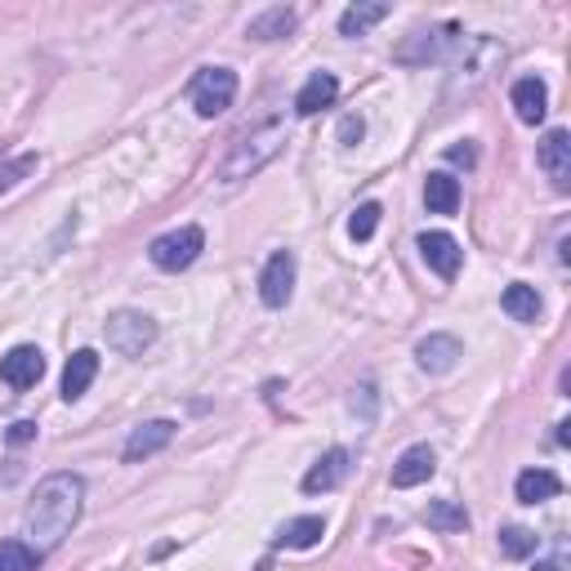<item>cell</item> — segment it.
I'll use <instances>...</instances> for the list:
<instances>
[{"instance_id": "1", "label": "cell", "mask_w": 571, "mask_h": 571, "mask_svg": "<svg viewBox=\"0 0 571 571\" xmlns=\"http://www.w3.org/2000/svg\"><path fill=\"white\" fill-rule=\"evenodd\" d=\"M81 509H85V478L81 474H49L32 504H27V536L36 553L59 549L72 527L81 523Z\"/></svg>"}, {"instance_id": "2", "label": "cell", "mask_w": 571, "mask_h": 571, "mask_svg": "<svg viewBox=\"0 0 571 571\" xmlns=\"http://www.w3.org/2000/svg\"><path fill=\"white\" fill-rule=\"evenodd\" d=\"M286 143V126L281 121H268V126H255V130H242L233 143H228V156L219 161V179L223 184H242L281 152Z\"/></svg>"}, {"instance_id": "3", "label": "cell", "mask_w": 571, "mask_h": 571, "mask_svg": "<svg viewBox=\"0 0 571 571\" xmlns=\"http://www.w3.org/2000/svg\"><path fill=\"white\" fill-rule=\"evenodd\" d=\"M504 63V45H496L491 36H469L465 40V59L455 63V72H451V81H446V98H474L487 81H491V72Z\"/></svg>"}, {"instance_id": "4", "label": "cell", "mask_w": 571, "mask_h": 571, "mask_svg": "<svg viewBox=\"0 0 571 571\" xmlns=\"http://www.w3.org/2000/svg\"><path fill=\"white\" fill-rule=\"evenodd\" d=\"M103 335H107V349H117L121 358H143L156 345V322L139 308H121L107 317Z\"/></svg>"}, {"instance_id": "5", "label": "cell", "mask_w": 571, "mask_h": 571, "mask_svg": "<svg viewBox=\"0 0 571 571\" xmlns=\"http://www.w3.org/2000/svg\"><path fill=\"white\" fill-rule=\"evenodd\" d=\"M237 98V72L233 68H201L193 77V107H197V117L214 121L223 117L228 107H233Z\"/></svg>"}, {"instance_id": "6", "label": "cell", "mask_w": 571, "mask_h": 571, "mask_svg": "<svg viewBox=\"0 0 571 571\" xmlns=\"http://www.w3.org/2000/svg\"><path fill=\"white\" fill-rule=\"evenodd\" d=\"M201 250H206V233H201L197 223L175 228V233H161V237L148 246V255H152V264H156L161 272H184V268H193Z\"/></svg>"}, {"instance_id": "7", "label": "cell", "mask_w": 571, "mask_h": 571, "mask_svg": "<svg viewBox=\"0 0 571 571\" xmlns=\"http://www.w3.org/2000/svg\"><path fill=\"white\" fill-rule=\"evenodd\" d=\"M291 295H295V255L277 250L264 264V272H259V300L268 308H286V304H291Z\"/></svg>"}, {"instance_id": "8", "label": "cell", "mask_w": 571, "mask_h": 571, "mask_svg": "<svg viewBox=\"0 0 571 571\" xmlns=\"http://www.w3.org/2000/svg\"><path fill=\"white\" fill-rule=\"evenodd\" d=\"M40 375H45V353L36 345H19V349H10L5 358H0V380H5L10 388H19V393L36 388Z\"/></svg>"}, {"instance_id": "9", "label": "cell", "mask_w": 571, "mask_h": 571, "mask_svg": "<svg viewBox=\"0 0 571 571\" xmlns=\"http://www.w3.org/2000/svg\"><path fill=\"white\" fill-rule=\"evenodd\" d=\"M455 40V23H442V27H429V32H416L407 45H397V63H429V59H442L446 45Z\"/></svg>"}, {"instance_id": "10", "label": "cell", "mask_w": 571, "mask_h": 571, "mask_svg": "<svg viewBox=\"0 0 571 571\" xmlns=\"http://www.w3.org/2000/svg\"><path fill=\"white\" fill-rule=\"evenodd\" d=\"M461 358H465L461 339L446 335V330H438V335H429V339H420V345H416V362H420V371H429V375L455 371V362H461Z\"/></svg>"}, {"instance_id": "11", "label": "cell", "mask_w": 571, "mask_h": 571, "mask_svg": "<svg viewBox=\"0 0 571 571\" xmlns=\"http://www.w3.org/2000/svg\"><path fill=\"white\" fill-rule=\"evenodd\" d=\"M175 433H179V424L175 420H148V424H139L130 438H126V461L130 465H139V461H148V455H156V451H165L170 442H175Z\"/></svg>"}, {"instance_id": "12", "label": "cell", "mask_w": 571, "mask_h": 571, "mask_svg": "<svg viewBox=\"0 0 571 571\" xmlns=\"http://www.w3.org/2000/svg\"><path fill=\"white\" fill-rule=\"evenodd\" d=\"M540 170L553 179V188L558 193H567L571 188V135L567 130H549L545 139H540Z\"/></svg>"}, {"instance_id": "13", "label": "cell", "mask_w": 571, "mask_h": 571, "mask_svg": "<svg viewBox=\"0 0 571 571\" xmlns=\"http://www.w3.org/2000/svg\"><path fill=\"white\" fill-rule=\"evenodd\" d=\"M433 469H438V455H433V446L416 442V446H407L403 455H397V465H393V487H397V491H411V487L429 482V478H433Z\"/></svg>"}, {"instance_id": "14", "label": "cell", "mask_w": 571, "mask_h": 571, "mask_svg": "<svg viewBox=\"0 0 571 571\" xmlns=\"http://www.w3.org/2000/svg\"><path fill=\"white\" fill-rule=\"evenodd\" d=\"M420 255H424V264L442 281H451L455 272H461V264H465V250H461V242H455L451 233H424L420 237Z\"/></svg>"}, {"instance_id": "15", "label": "cell", "mask_w": 571, "mask_h": 571, "mask_svg": "<svg viewBox=\"0 0 571 571\" xmlns=\"http://www.w3.org/2000/svg\"><path fill=\"white\" fill-rule=\"evenodd\" d=\"M349 461H353V455H349L345 446H335V451H326L322 461H317V465H313V469L304 474V491H308V496H317V491H335L339 482L349 478V469H353Z\"/></svg>"}, {"instance_id": "16", "label": "cell", "mask_w": 571, "mask_h": 571, "mask_svg": "<svg viewBox=\"0 0 571 571\" xmlns=\"http://www.w3.org/2000/svg\"><path fill=\"white\" fill-rule=\"evenodd\" d=\"M513 112H518L523 126H540L549 112V85L540 77H523L513 81Z\"/></svg>"}, {"instance_id": "17", "label": "cell", "mask_w": 571, "mask_h": 571, "mask_svg": "<svg viewBox=\"0 0 571 571\" xmlns=\"http://www.w3.org/2000/svg\"><path fill=\"white\" fill-rule=\"evenodd\" d=\"M335 94H339V81H335L330 72H313V77L304 81V90L295 94V112H300V117H317L322 107L335 103Z\"/></svg>"}, {"instance_id": "18", "label": "cell", "mask_w": 571, "mask_h": 571, "mask_svg": "<svg viewBox=\"0 0 571 571\" xmlns=\"http://www.w3.org/2000/svg\"><path fill=\"white\" fill-rule=\"evenodd\" d=\"M98 375V353L94 349H81L68 358V371H63V403H77V397H85V388L94 384Z\"/></svg>"}, {"instance_id": "19", "label": "cell", "mask_w": 571, "mask_h": 571, "mask_svg": "<svg viewBox=\"0 0 571 571\" xmlns=\"http://www.w3.org/2000/svg\"><path fill=\"white\" fill-rule=\"evenodd\" d=\"M384 19H388V5H380V0H358V5L339 14V36H366Z\"/></svg>"}, {"instance_id": "20", "label": "cell", "mask_w": 571, "mask_h": 571, "mask_svg": "<svg viewBox=\"0 0 571 571\" xmlns=\"http://www.w3.org/2000/svg\"><path fill=\"white\" fill-rule=\"evenodd\" d=\"M322 536H326V523L317 518V513H304V518H291L277 532V545L281 549H313Z\"/></svg>"}, {"instance_id": "21", "label": "cell", "mask_w": 571, "mask_h": 571, "mask_svg": "<svg viewBox=\"0 0 571 571\" xmlns=\"http://www.w3.org/2000/svg\"><path fill=\"white\" fill-rule=\"evenodd\" d=\"M295 10H286V5H272V10H264V14H255L250 19V27H246V36L250 40H281L286 32H295Z\"/></svg>"}, {"instance_id": "22", "label": "cell", "mask_w": 571, "mask_h": 571, "mask_svg": "<svg viewBox=\"0 0 571 571\" xmlns=\"http://www.w3.org/2000/svg\"><path fill=\"white\" fill-rule=\"evenodd\" d=\"M500 308H504L513 322H536V317H540V295H536V286H527V281L504 286Z\"/></svg>"}, {"instance_id": "23", "label": "cell", "mask_w": 571, "mask_h": 571, "mask_svg": "<svg viewBox=\"0 0 571 571\" xmlns=\"http://www.w3.org/2000/svg\"><path fill=\"white\" fill-rule=\"evenodd\" d=\"M424 206H429V214H455L461 210V179L429 175L424 179Z\"/></svg>"}, {"instance_id": "24", "label": "cell", "mask_w": 571, "mask_h": 571, "mask_svg": "<svg viewBox=\"0 0 571 571\" xmlns=\"http://www.w3.org/2000/svg\"><path fill=\"white\" fill-rule=\"evenodd\" d=\"M513 491H518L523 504H540V500H553V496L562 491V482H558V474H549V469H527V474H518Z\"/></svg>"}, {"instance_id": "25", "label": "cell", "mask_w": 571, "mask_h": 571, "mask_svg": "<svg viewBox=\"0 0 571 571\" xmlns=\"http://www.w3.org/2000/svg\"><path fill=\"white\" fill-rule=\"evenodd\" d=\"M424 523H429L433 532H465V527H469V513L455 504V500H433V504L424 509Z\"/></svg>"}, {"instance_id": "26", "label": "cell", "mask_w": 571, "mask_h": 571, "mask_svg": "<svg viewBox=\"0 0 571 571\" xmlns=\"http://www.w3.org/2000/svg\"><path fill=\"white\" fill-rule=\"evenodd\" d=\"M40 553L27 540H0V571H36Z\"/></svg>"}, {"instance_id": "27", "label": "cell", "mask_w": 571, "mask_h": 571, "mask_svg": "<svg viewBox=\"0 0 571 571\" xmlns=\"http://www.w3.org/2000/svg\"><path fill=\"white\" fill-rule=\"evenodd\" d=\"M380 201H366V206H358L353 210V219H349V237L353 242H371L375 237V228H380Z\"/></svg>"}, {"instance_id": "28", "label": "cell", "mask_w": 571, "mask_h": 571, "mask_svg": "<svg viewBox=\"0 0 571 571\" xmlns=\"http://www.w3.org/2000/svg\"><path fill=\"white\" fill-rule=\"evenodd\" d=\"M500 549H504L509 558H532V553H536V532H527V527H504V532H500Z\"/></svg>"}, {"instance_id": "29", "label": "cell", "mask_w": 571, "mask_h": 571, "mask_svg": "<svg viewBox=\"0 0 571 571\" xmlns=\"http://www.w3.org/2000/svg\"><path fill=\"white\" fill-rule=\"evenodd\" d=\"M36 170V152H23V156H14V161H5L0 165V193H10L19 179H27Z\"/></svg>"}, {"instance_id": "30", "label": "cell", "mask_w": 571, "mask_h": 571, "mask_svg": "<svg viewBox=\"0 0 571 571\" xmlns=\"http://www.w3.org/2000/svg\"><path fill=\"white\" fill-rule=\"evenodd\" d=\"M362 135H366V121H362V117H345V121H339V143H345V148L362 143Z\"/></svg>"}, {"instance_id": "31", "label": "cell", "mask_w": 571, "mask_h": 571, "mask_svg": "<svg viewBox=\"0 0 571 571\" xmlns=\"http://www.w3.org/2000/svg\"><path fill=\"white\" fill-rule=\"evenodd\" d=\"M14 446H23V442H32L36 438V424L32 420H19V424H10V433H5Z\"/></svg>"}, {"instance_id": "32", "label": "cell", "mask_w": 571, "mask_h": 571, "mask_svg": "<svg viewBox=\"0 0 571 571\" xmlns=\"http://www.w3.org/2000/svg\"><path fill=\"white\" fill-rule=\"evenodd\" d=\"M446 161H455V165H474V161H478V148H474V143H465V148H446Z\"/></svg>"}, {"instance_id": "33", "label": "cell", "mask_w": 571, "mask_h": 571, "mask_svg": "<svg viewBox=\"0 0 571 571\" xmlns=\"http://www.w3.org/2000/svg\"><path fill=\"white\" fill-rule=\"evenodd\" d=\"M536 571H562L558 562H536Z\"/></svg>"}]
</instances>
